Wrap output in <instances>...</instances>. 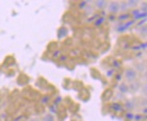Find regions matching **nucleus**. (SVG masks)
I'll list each match as a JSON object with an SVG mask.
<instances>
[{"mask_svg": "<svg viewBox=\"0 0 147 121\" xmlns=\"http://www.w3.org/2000/svg\"><path fill=\"white\" fill-rule=\"evenodd\" d=\"M124 77L125 79L127 80V81H134L136 80V78H137V72L135 69H127L125 71V73H124Z\"/></svg>", "mask_w": 147, "mask_h": 121, "instance_id": "1", "label": "nucleus"}, {"mask_svg": "<svg viewBox=\"0 0 147 121\" xmlns=\"http://www.w3.org/2000/svg\"><path fill=\"white\" fill-rule=\"evenodd\" d=\"M120 9V6H119V3L116 2V1H113L110 2L109 5H108V11L111 14H117V13L119 12Z\"/></svg>", "mask_w": 147, "mask_h": 121, "instance_id": "2", "label": "nucleus"}, {"mask_svg": "<svg viewBox=\"0 0 147 121\" xmlns=\"http://www.w3.org/2000/svg\"><path fill=\"white\" fill-rule=\"evenodd\" d=\"M107 5V2L104 1V0H99V1H96V6L98 9H104Z\"/></svg>", "mask_w": 147, "mask_h": 121, "instance_id": "3", "label": "nucleus"}, {"mask_svg": "<svg viewBox=\"0 0 147 121\" xmlns=\"http://www.w3.org/2000/svg\"><path fill=\"white\" fill-rule=\"evenodd\" d=\"M119 91L121 92H123V93H126V92L129 91V88L125 83H122V84H120V86H119Z\"/></svg>", "mask_w": 147, "mask_h": 121, "instance_id": "4", "label": "nucleus"}, {"mask_svg": "<svg viewBox=\"0 0 147 121\" xmlns=\"http://www.w3.org/2000/svg\"><path fill=\"white\" fill-rule=\"evenodd\" d=\"M125 107L127 110H133L134 107H135V103H134V101H132V100L127 101L125 103Z\"/></svg>", "mask_w": 147, "mask_h": 121, "instance_id": "5", "label": "nucleus"}, {"mask_svg": "<svg viewBox=\"0 0 147 121\" xmlns=\"http://www.w3.org/2000/svg\"><path fill=\"white\" fill-rule=\"evenodd\" d=\"M138 4V1H128L126 3L127 6H132V7H134V6H136Z\"/></svg>", "mask_w": 147, "mask_h": 121, "instance_id": "6", "label": "nucleus"}, {"mask_svg": "<svg viewBox=\"0 0 147 121\" xmlns=\"http://www.w3.org/2000/svg\"><path fill=\"white\" fill-rule=\"evenodd\" d=\"M128 17H129V16L125 14V15H123V16H119V19H121V20H124V18L127 19Z\"/></svg>", "mask_w": 147, "mask_h": 121, "instance_id": "7", "label": "nucleus"}]
</instances>
